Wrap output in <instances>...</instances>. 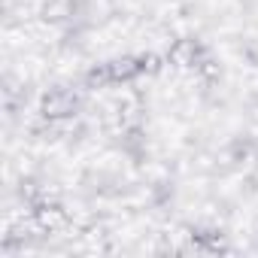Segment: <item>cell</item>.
<instances>
[{
  "instance_id": "1",
  "label": "cell",
  "mask_w": 258,
  "mask_h": 258,
  "mask_svg": "<svg viewBox=\"0 0 258 258\" xmlns=\"http://www.w3.org/2000/svg\"><path fill=\"white\" fill-rule=\"evenodd\" d=\"M76 109V97L70 94V91H49L46 97H43V112L46 115H70Z\"/></svg>"
},
{
  "instance_id": "2",
  "label": "cell",
  "mask_w": 258,
  "mask_h": 258,
  "mask_svg": "<svg viewBox=\"0 0 258 258\" xmlns=\"http://www.w3.org/2000/svg\"><path fill=\"white\" fill-rule=\"evenodd\" d=\"M198 52H201V46L195 43V40H176L173 46H170V61L176 64V67H195L198 64Z\"/></svg>"
},
{
  "instance_id": "3",
  "label": "cell",
  "mask_w": 258,
  "mask_h": 258,
  "mask_svg": "<svg viewBox=\"0 0 258 258\" xmlns=\"http://www.w3.org/2000/svg\"><path fill=\"white\" fill-rule=\"evenodd\" d=\"M37 225H40L43 231L55 234V231H61V228L70 225V216H67L61 207H43V210H37Z\"/></svg>"
}]
</instances>
